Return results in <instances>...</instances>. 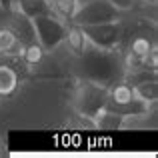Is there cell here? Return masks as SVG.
Wrapping results in <instances>:
<instances>
[{
  "mask_svg": "<svg viewBox=\"0 0 158 158\" xmlns=\"http://www.w3.org/2000/svg\"><path fill=\"white\" fill-rule=\"evenodd\" d=\"M120 14H122V10L112 0H80L70 22L78 24V26L114 22V20H120Z\"/></svg>",
  "mask_w": 158,
  "mask_h": 158,
  "instance_id": "cell-1",
  "label": "cell"
},
{
  "mask_svg": "<svg viewBox=\"0 0 158 158\" xmlns=\"http://www.w3.org/2000/svg\"><path fill=\"white\" fill-rule=\"evenodd\" d=\"M66 20H62L56 14H40L32 18L34 26V36L46 52H52L58 44H62L66 32Z\"/></svg>",
  "mask_w": 158,
  "mask_h": 158,
  "instance_id": "cell-2",
  "label": "cell"
},
{
  "mask_svg": "<svg viewBox=\"0 0 158 158\" xmlns=\"http://www.w3.org/2000/svg\"><path fill=\"white\" fill-rule=\"evenodd\" d=\"M106 98H108V86L106 84H100V82H94V80H86L78 88L74 104H76L80 114L88 116V118H94V114L104 108Z\"/></svg>",
  "mask_w": 158,
  "mask_h": 158,
  "instance_id": "cell-3",
  "label": "cell"
},
{
  "mask_svg": "<svg viewBox=\"0 0 158 158\" xmlns=\"http://www.w3.org/2000/svg\"><path fill=\"white\" fill-rule=\"evenodd\" d=\"M86 40L92 46L100 48V50H114L122 40V26L120 20L114 22H100V24H86L82 26Z\"/></svg>",
  "mask_w": 158,
  "mask_h": 158,
  "instance_id": "cell-4",
  "label": "cell"
},
{
  "mask_svg": "<svg viewBox=\"0 0 158 158\" xmlns=\"http://www.w3.org/2000/svg\"><path fill=\"white\" fill-rule=\"evenodd\" d=\"M62 42H66V46H68V50L74 54V56H80L88 50V40H86L84 32H82V26H78V24L70 22L66 24V32H64V40Z\"/></svg>",
  "mask_w": 158,
  "mask_h": 158,
  "instance_id": "cell-5",
  "label": "cell"
},
{
  "mask_svg": "<svg viewBox=\"0 0 158 158\" xmlns=\"http://www.w3.org/2000/svg\"><path fill=\"white\" fill-rule=\"evenodd\" d=\"M12 8H18L28 18H34V16H40V14H56L48 0H14Z\"/></svg>",
  "mask_w": 158,
  "mask_h": 158,
  "instance_id": "cell-6",
  "label": "cell"
},
{
  "mask_svg": "<svg viewBox=\"0 0 158 158\" xmlns=\"http://www.w3.org/2000/svg\"><path fill=\"white\" fill-rule=\"evenodd\" d=\"M94 124L100 130H116V128H122L126 124V118L108 110V108H102V110H98L94 114Z\"/></svg>",
  "mask_w": 158,
  "mask_h": 158,
  "instance_id": "cell-7",
  "label": "cell"
},
{
  "mask_svg": "<svg viewBox=\"0 0 158 158\" xmlns=\"http://www.w3.org/2000/svg\"><path fill=\"white\" fill-rule=\"evenodd\" d=\"M18 72L6 62H0V96H10L18 86Z\"/></svg>",
  "mask_w": 158,
  "mask_h": 158,
  "instance_id": "cell-8",
  "label": "cell"
},
{
  "mask_svg": "<svg viewBox=\"0 0 158 158\" xmlns=\"http://www.w3.org/2000/svg\"><path fill=\"white\" fill-rule=\"evenodd\" d=\"M134 98L136 96H134L132 86L128 84L126 80H122V82H116V84H112L110 88H108L106 102H112V104H124V102H132Z\"/></svg>",
  "mask_w": 158,
  "mask_h": 158,
  "instance_id": "cell-9",
  "label": "cell"
},
{
  "mask_svg": "<svg viewBox=\"0 0 158 158\" xmlns=\"http://www.w3.org/2000/svg\"><path fill=\"white\" fill-rule=\"evenodd\" d=\"M132 90H134V96L138 98V100L146 102V104H154L156 98H158V82H156V78L138 82V84L132 86Z\"/></svg>",
  "mask_w": 158,
  "mask_h": 158,
  "instance_id": "cell-10",
  "label": "cell"
},
{
  "mask_svg": "<svg viewBox=\"0 0 158 158\" xmlns=\"http://www.w3.org/2000/svg\"><path fill=\"white\" fill-rule=\"evenodd\" d=\"M44 56H46V50L42 48V44L38 40H32V42L24 44L22 54H20V58H22V62L26 66H38L44 60Z\"/></svg>",
  "mask_w": 158,
  "mask_h": 158,
  "instance_id": "cell-11",
  "label": "cell"
},
{
  "mask_svg": "<svg viewBox=\"0 0 158 158\" xmlns=\"http://www.w3.org/2000/svg\"><path fill=\"white\" fill-rule=\"evenodd\" d=\"M152 46H154V40L150 38L148 34H136L134 38H130V42H128V52L136 54L138 58H146V54L152 50Z\"/></svg>",
  "mask_w": 158,
  "mask_h": 158,
  "instance_id": "cell-12",
  "label": "cell"
},
{
  "mask_svg": "<svg viewBox=\"0 0 158 158\" xmlns=\"http://www.w3.org/2000/svg\"><path fill=\"white\" fill-rule=\"evenodd\" d=\"M16 36L14 32L10 30L8 26H0V56H4V54L8 52V48L14 44Z\"/></svg>",
  "mask_w": 158,
  "mask_h": 158,
  "instance_id": "cell-13",
  "label": "cell"
},
{
  "mask_svg": "<svg viewBox=\"0 0 158 158\" xmlns=\"http://www.w3.org/2000/svg\"><path fill=\"white\" fill-rule=\"evenodd\" d=\"M0 10H2V8H0Z\"/></svg>",
  "mask_w": 158,
  "mask_h": 158,
  "instance_id": "cell-14",
  "label": "cell"
},
{
  "mask_svg": "<svg viewBox=\"0 0 158 158\" xmlns=\"http://www.w3.org/2000/svg\"><path fill=\"white\" fill-rule=\"evenodd\" d=\"M152 2H154V0H152Z\"/></svg>",
  "mask_w": 158,
  "mask_h": 158,
  "instance_id": "cell-15",
  "label": "cell"
}]
</instances>
